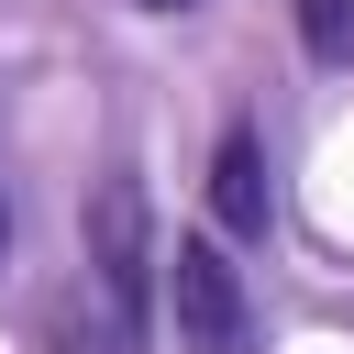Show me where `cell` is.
I'll return each mask as SVG.
<instances>
[{"mask_svg": "<svg viewBox=\"0 0 354 354\" xmlns=\"http://www.w3.org/2000/svg\"><path fill=\"white\" fill-rule=\"evenodd\" d=\"M210 221L243 232V243H266V221H277V188H266V144H254V122H221V144H210Z\"/></svg>", "mask_w": 354, "mask_h": 354, "instance_id": "cell-3", "label": "cell"}, {"mask_svg": "<svg viewBox=\"0 0 354 354\" xmlns=\"http://www.w3.org/2000/svg\"><path fill=\"white\" fill-rule=\"evenodd\" d=\"M0 254H11V210H0Z\"/></svg>", "mask_w": 354, "mask_h": 354, "instance_id": "cell-6", "label": "cell"}, {"mask_svg": "<svg viewBox=\"0 0 354 354\" xmlns=\"http://www.w3.org/2000/svg\"><path fill=\"white\" fill-rule=\"evenodd\" d=\"M133 11H188V0H133Z\"/></svg>", "mask_w": 354, "mask_h": 354, "instance_id": "cell-5", "label": "cell"}, {"mask_svg": "<svg viewBox=\"0 0 354 354\" xmlns=\"http://www.w3.org/2000/svg\"><path fill=\"white\" fill-rule=\"evenodd\" d=\"M299 44L310 66H354V0H299Z\"/></svg>", "mask_w": 354, "mask_h": 354, "instance_id": "cell-4", "label": "cell"}, {"mask_svg": "<svg viewBox=\"0 0 354 354\" xmlns=\"http://www.w3.org/2000/svg\"><path fill=\"white\" fill-rule=\"evenodd\" d=\"M166 266V310H177V343L188 354H254V299H243V266L210 243V232H177Z\"/></svg>", "mask_w": 354, "mask_h": 354, "instance_id": "cell-2", "label": "cell"}, {"mask_svg": "<svg viewBox=\"0 0 354 354\" xmlns=\"http://www.w3.org/2000/svg\"><path fill=\"white\" fill-rule=\"evenodd\" d=\"M77 243H88V288H100V310L144 343V310H155V210H144V177H133V166H111V177L88 188Z\"/></svg>", "mask_w": 354, "mask_h": 354, "instance_id": "cell-1", "label": "cell"}]
</instances>
